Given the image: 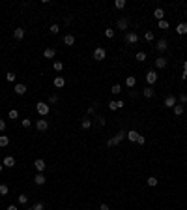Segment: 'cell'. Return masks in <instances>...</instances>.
<instances>
[{
    "mask_svg": "<svg viewBox=\"0 0 187 210\" xmlns=\"http://www.w3.org/2000/svg\"><path fill=\"white\" fill-rule=\"evenodd\" d=\"M123 137H127L126 131H118V133H116L114 137H110L109 141H107V146H118V144L122 143V139H123Z\"/></svg>",
    "mask_w": 187,
    "mask_h": 210,
    "instance_id": "obj_1",
    "label": "cell"
},
{
    "mask_svg": "<svg viewBox=\"0 0 187 210\" xmlns=\"http://www.w3.org/2000/svg\"><path fill=\"white\" fill-rule=\"evenodd\" d=\"M92 57H94V60L101 62V60H105V57H107V51H105L103 47H95V49H94V54H92Z\"/></svg>",
    "mask_w": 187,
    "mask_h": 210,
    "instance_id": "obj_2",
    "label": "cell"
},
{
    "mask_svg": "<svg viewBox=\"0 0 187 210\" xmlns=\"http://www.w3.org/2000/svg\"><path fill=\"white\" fill-rule=\"evenodd\" d=\"M36 109H38V113H39L41 116H47V115H49V103H45V101H39Z\"/></svg>",
    "mask_w": 187,
    "mask_h": 210,
    "instance_id": "obj_3",
    "label": "cell"
},
{
    "mask_svg": "<svg viewBox=\"0 0 187 210\" xmlns=\"http://www.w3.org/2000/svg\"><path fill=\"white\" fill-rule=\"evenodd\" d=\"M146 83H148L150 86H152V85H155V83H157V73L154 71V69H150V71L146 73Z\"/></svg>",
    "mask_w": 187,
    "mask_h": 210,
    "instance_id": "obj_4",
    "label": "cell"
},
{
    "mask_svg": "<svg viewBox=\"0 0 187 210\" xmlns=\"http://www.w3.org/2000/svg\"><path fill=\"white\" fill-rule=\"evenodd\" d=\"M155 49H157L159 53L169 51V41H167V39H159V41H157V45H155Z\"/></svg>",
    "mask_w": 187,
    "mask_h": 210,
    "instance_id": "obj_5",
    "label": "cell"
},
{
    "mask_svg": "<svg viewBox=\"0 0 187 210\" xmlns=\"http://www.w3.org/2000/svg\"><path fill=\"white\" fill-rule=\"evenodd\" d=\"M34 169H36L38 173H43L47 169V165H45L43 159H36V162H34Z\"/></svg>",
    "mask_w": 187,
    "mask_h": 210,
    "instance_id": "obj_6",
    "label": "cell"
},
{
    "mask_svg": "<svg viewBox=\"0 0 187 210\" xmlns=\"http://www.w3.org/2000/svg\"><path fill=\"white\" fill-rule=\"evenodd\" d=\"M36 128H38V131H45L47 128H49V120L41 118V120H38V122H36Z\"/></svg>",
    "mask_w": 187,
    "mask_h": 210,
    "instance_id": "obj_7",
    "label": "cell"
},
{
    "mask_svg": "<svg viewBox=\"0 0 187 210\" xmlns=\"http://www.w3.org/2000/svg\"><path fill=\"white\" fill-rule=\"evenodd\" d=\"M167 64H169V62H167V58H165V57H157L155 58V68L163 69V68H167Z\"/></svg>",
    "mask_w": 187,
    "mask_h": 210,
    "instance_id": "obj_8",
    "label": "cell"
},
{
    "mask_svg": "<svg viewBox=\"0 0 187 210\" xmlns=\"http://www.w3.org/2000/svg\"><path fill=\"white\" fill-rule=\"evenodd\" d=\"M126 41L133 45V43H137V41H138V36H137L135 32H127V34H126Z\"/></svg>",
    "mask_w": 187,
    "mask_h": 210,
    "instance_id": "obj_9",
    "label": "cell"
},
{
    "mask_svg": "<svg viewBox=\"0 0 187 210\" xmlns=\"http://www.w3.org/2000/svg\"><path fill=\"white\" fill-rule=\"evenodd\" d=\"M13 90H15V94H17V96H24V94H26V85L19 83V85H15V88H13Z\"/></svg>",
    "mask_w": 187,
    "mask_h": 210,
    "instance_id": "obj_10",
    "label": "cell"
},
{
    "mask_svg": "<svg viewBox=\"0 0 187 210\" xmlns=\"http://www.w3.org/2000/svg\"><path fill=\"white\" fill-rule=\"evenodd\" d=\"M34 182H36L38 186H43L45 182H47V178H45V174H43V173H38L36 176H34Z\"/></svg>",
    "mask_w": 187,
    "mask_h": 210,
    "instance_id": "obj_11",
    "label": "cell"
},
{
    "mask_svg": "<svg viewBox=\"0 0 187 210\" xmlns=\"http://www.w3.org/2000/svg\"><path fill=\"white\" fill-rule=\"evenodd\" d=\"M116 26H118V30H127L129 23H127V19H118L116 21Z\"/></svg>",
    "mask_w": 187,
    "mask_h": 210,
    "instance_id": "obj_12",
    "label": "cell"
},
{
    "mask_svg": "<svg viewBox=\"0 0 187 210\" xmlns=\"http://www.w3.org/2000/svg\"><path fill=\"white\" fill-rule=\"evenodd\" d=\"M176 32L180 34V36H185V34H187V23H180L176 26Z\"/></svg>",
    "mask_w": 187,
    "mask_h": 210,
    "instance_id": "obj_13",
    "label": "cell"
},
{
    "mask_svg": "<svg viewBox=\"0 0 187 210\" xmlns=\"http://www.w3.org/2000/svg\"><path fill=\"white\" fill-rule=\"evenodd\" d=\"M54 54H56V49H52V47H47L45 51H43V57L45 58H54Z\"/></svg>",
    "mask_w": 187,
    "mask_h": 210,
    "instance_id": "obj_14",
    "label": "cell"
},
{
    "mask_svg": "<svg viewBox=\"0 0 187 210\" xmlns=\"http://www.w3.org/2000/svg\"><path fill=\"white\" fill-rule=\"evenodd\" d=\"M13 38H15V39H23L24 38V28H21V26L15 28V30H13Z\"/></svg>",
    "mask_w": 187,
    "mask_h": 210,
    "instance_id": "obj_15",
    "label": "cell"
},
{
    "mask_svg": "<svg viewBox=\"0 0 187 210\" xmlns=\"http://www.w3.org/2000/svg\"><path fill=\"white\" fill-rule=\"evenodd\" d=\"M122 107H123V101H109L110 111H116V109H122Z\"/></svg>",
    "mask_w": 187,
    "mask_h": 210,
    "instance_id": "obj_16",
    "label": "cell"
},
{
    "mask_svg": "<svg viewBox=\"0 0 187 210\" xmlns=\"http://www.w3.org/2000/svg\"><path fill=\"white\" fill-rule=\"evenodd\" d=\"M4 167H15V158L13 156L4 158Z\"/></svg>",
    "mask_w": 187,
    "mask_h": 210,
    "instance_id": "obj_17",
    "label": "cell"
},
{
    "mask_svg": "<svg viewBox=\"0 0 187 210\" xmlns=\"http://www.w3.org/2000/svg\"><path fill=\"white\" fill-rule=\"evenodd\" d=\"M154 17H155L157 21H163V17H165V10H163V8H157V10L154 11Z\"/></svg>",
    "mask_w": 187,
    "mask_h": 210,
    "instance_id": "obj_18",
    "label": "cell"
},
{
    "mask_svg": "<svg viewBox=\"0 0 187 210\" xmlns=\"http://www.w3.org/2000/svg\"><path fill=\"white\" fill-rule=\"evenodd\" d=\"M172 109H174V115H176V116H182L183 111H185V105H174Z\"/></svg>",
    "mask_w": 187,
    "mask_h": 210,
    "instance_id": "obj_19",
    "label": "cell"
},
{
    "mask_svg": "<svg viewBox=\"0 0 187 210\" xmlns=\"http://www.w3.org/2000/svg\"><path fill=\"white\" fill-rule=\"evenodd\" d=\"M64 43L66 45H73L75 43V36H73V34H66V36H64Z\"/></svg>",
    "mask_w": 187,
    "mask_h": 210,
    "instance_id": "obj_20",
    "label": "cell"
},
{
    "mask_svg": "<svg viewBox=\"0 0 187 210\" xmlns=\"http://www.w3.org/2000/svg\"><path fill=\"white\" fill-rule=\"evenodd\" d=\"M127 139H129V141H133V143H137V139H138V131H135V130L127 131Z\"/></svg>",
    "mask_w": 187,
    "mask_h": 210,
    "instance_id": "obj_21",
    "label": "cell"
},
{
    "mask_svg": "<svg viewBox=\"0 0 187 210\" xmlns=\"http://www.w3.org/2000/svg\"><path fill=\"white\" fill-rule=\"evenodd\" d=\"M165 105H167V107H174L176 105V96H169L167 100H165Z\"/></svg>",
    "mask_w": 187,
    "mask_h": 210,
    "instance_id": "obj_22",
    "label": "cell"
},
{
    "mask_svg": "<svg viewBox=\"0 0 187 210\" xmlns=\"http://www.w3.org/2000/svg\"><path fill=\"white\" fill-rule=\"evenodd\" d=\"M64 85H66V79H64V77H56V79H54V86H56V88H62Z\"/></svg>",
    "mask_w": 187,
    "mask_h": 210,
    "instance_id": "obj_23",
    "label": "cell"
},
{
    "mask_svg": "<svg viewBox=\"0 0 187 210\" xmlns=\"http://www.w3.org/2000/svg\"><path fill=\"white\" fill-rule=\"evenodd\" d=\"M126 85H127L129 88H133V86L137 85V79H135V77H133V75H129V77H127V79H126Z\"/></svg>",
    "mask_w": 187,
    "mask_h": 210,
    "instance_id": "obj_24",
    "label": "cell"
},
{
    "mask_svg": "<svg viewBox=\"0 0 187 210\" xmlns=\"http://www.w3.org/2000/svg\"><path fill=\"white\" fill-rule=\"evenodd\" d=\"M142 94H144V98H154V88L152 86H146L142 90Z\"/></svg>",
    "mask_w": 187,
    "mask_h": 210,
    "instance_id": "obj_25",
    "label": "cell"
},
{
    "mask_svg": "<svg viewBox=\"0 0 187 210\" xmlns=\"http://www.w3.org/2000/svg\"><path fill=\"white\" fill-rule=\"evenodd\" d=\"M8 144H10V139H8V135H0V146L4 148V146H8Z\"/></svg>",
    "mask_w": 187,
    "mask_h": 210,
    "instance_id": "obj_26",
    "label": "cell"
},
{
    "mask_svg": "<svg viewBox=\"0 0 187 210\" xmlns=\"http://www.w3.org/2000/svg\"><path fill=\"white\" fill-rule=\"evenodd\" d=\"M81 126H82V130H88L90 126H92V120L90 118H82V122H81Z\"/></svg>",
    "mask_w": 187,
    "mask_h": 210,
    "instance_id": "obj_27",
    "label": "cell"
},
{
    "mask_svg": "<svg viewBox=\"0 0 187 210\" xmlns=\"http://www.w3.org/2000/svg\"><path fill=\"white\" fill-rule=\"evenodd\" d=\"M137 60H138V62H144V60H146V53H144V51H138V53H137Z\"/></svg>",
    "mask_w": 187,
    "mask_h": 210,
    "instance_id": "obj_28",
    "label": "cell"
},
{
    "mask_svg": "<svg viewBox=\"0 0 187 210\" xmlns=\"http://www.w3.org/2000/svg\"><path fill=\"white\" fill-rule=\"evenodd\" d=\"M114 6H116L118 10H123V8H126V0H116Z\"/></svg>",
    "mask_w": 187,
    "mask_h": 210,
    "instance_id": "obj_29",
    "label": "cell"
},
{
    "mask_svg": "<svg viewBox=\"0 0 187 210\" xmlns=\"http://www.w3.org/2000/svg\"><path fill=\"white\" fill-rule=\"evenodd\" d=\"M49 32H51V34H58V32H60V26H58V25H51V26H49Z\"/></svg>",
    "mask_w": 187,
    "mask_h": 210,
    "instance_id": "obj_30",
    "label": "cell"
},
{
    "mask_svg": "<svg viewBox=\"0 0 187 210\" xmlns=\"http://www.w3.org/2000/svg\"><path fill=\"white\" fill-rule=\"evenodd\" d=\"M8 191H10L8 186H6V184H0V195H8Z\"/></svg>",
    "mask_w": 187,
    "mask_h": 210,
    "instance_id": "obj_31",
    "label": "cell"
},
{
    "mask_svg": "<svg viewBox=\"0 0 187 210\" xmlns=\"http://www.w3.org/2000/svg\"><path fill=\"white\" fill-rule=\"evenodd\" d=\"M112 94H120L122 92V85H112V90H110Z\"/></svg>",
    "mask_w": 187,
    "mask_h": 210,
    "instance_id": "obj_32",
    "label": "cell"
},
{
    "mask_svg": "<svg viewBox=\"0 0 187 210\" xmlns=\"http://www.w3.org/2000/svg\"><path fill=\"white\" fill-rule=\"evenodd\" d=\"M146 182H148V186H152V188H154V186H157V178H155V176H150Z\"/></svg>",
    "mask_w": 187,
    "mask_h": 210,
    "instance_id": "obj_33",
    "label": "cell"
},
{
    "mask_svg": "<svg viewBox=\"0 0 187 210\" xmlns=\"http://www.w3.org/2000/svg\"><path fill=\"white\" fill-rule=\"evenodd\" d=\"M105 38H109V39L114 38V30H112V28H107V30H105Z\"/></svg>",
    "mask_w": 187,
    "mask_h": 210,
    "instance_id": "obj_34",
    "label": "cell"
},
{
    "mask_svg": "<svg viewBox=\"0 0 187 210\" xmlns=\"http://www.w3.org/2000/svg\"><path fill=\"white\" fill-rule=\"evenodd\" d=\"M54 69H56V71H62V69H64V64H62V62H54V66H52Z\"/></svg>",
    "mask_w": 187,
    "mask_h": 210,
    "instance_id": "obj_35",
    "label": "cell"
},
{
    "mask_svg": "<svg viewBox=\"0 0 187 210\" xmlns=\"http://www.w3.org/2000/svg\"><path fill=\"white\" fill-rule=\"evenodd\" d=\"M21 124H23V128H30V126H32V120H30V118H24Z\"/></svg>",
    "mask_w": 187,
    "mask_h": 210,
    "instance_id": "obj_36",
    "label": "cell"
},
{
    "mask_svg": "<svg viewBox=\"0 0 187 210\" xmlns=\"http://www.w3.org/2000/svg\"><path fill=\"white\" fill-rule=\"evenodd\" d=\"M144 39H146V41H152V39H154V32H146V34H144Z\"/></svg>",
    "mask_w": 187,
    "mask_h": 210,
    "instance_id": "obj_37",
    "label": "cell"
},
{
    "mask_svg": "<svg viewBox=\"0 0 187 210\" xmlns=\"http://www.w3.org/2000/svg\"><path fill=\"white\" fill-rule=\"evenodd\" d=\"M19 203L21 205H26V203H28V197H26V195H19Z\"/></svg>",
    "mask_w": 187,
    "mask_h": 210,
    "instance_id": "obj_38",
    "label": "cell"
},
{
    "mask_svg": "<svg viewBox=\"0 0 187 210\" xmlns=\"http://www.w3.org/2000/svg\"><path fill=\"white\" fill-rule=\"evenodd\" d=\"M159 28H169V21H159Z\"/></svg>",
    "mask_w": 187,
    "mask_h": 210,
    "instance_id": "obj_39",
    "label": "cell"
},
{
    "mask_svg": "<svg viewBox=\"0 0 187 210\" xmlns=\"http://www.w3.org/2000/svg\"><path fill=\"white\" fill-rule=\"evenodd\" d=\"M95 120H98V124H99V126H105V116H101V115H99V116H95Z\"/></svg>",
    "mask_w": 187,
    "mask_h": 210,
    "instance_id": "obj_40",
    "label": "cell"
},
{
    "mask_svg": "<svg viewBox=\"0 0 187 210\" xmlns=\"http://www.w3.org/2000/svg\"><path fill=\"white\" fill-rule=\"evenodd\" d=\"M6 79H8L10 83H13V81H15V73H13V71H10L8 75H6Z\"/></svg>",
    "mask_w": 187,
    "mask_h": 210,
    "instance_id": "obj_41",
    "label": "cell"
},
{
    "mask_svg": "<svg viewBox=\"0 0 187 210\" xmlns=\"http://www.w3.org/2000/svg\"><path fill=\"white\" fill-rule=\"evenodd\" d=\"M32 208H34V210H43V208H45V205H43V203H36V205H34Z\"/></svg>",
    "mask_w": 187,
    "mask_h": 210,
    "instance_id": "obj_42",
    "label": "cell"
},
{
    "mask_svg": "<svg viewBox=\"0 0 187 210\" xmlns=\"http://www.w3.org/2000/svg\"><path fill=\"white\" fill-rule=\"evenodd\" d=\"M56 101H58V96H56V94L49 96V103H51V105H52V103H56Z\"/></svg>",
    "mask_w": 187,
    "mask_h": 210,
    "instance_id": "obj_43",
    "label": "cell"
},
{
    "mask_svg": "<svg viewBox=\"0 0 187 210\" xmlns=\"http://www.w3.org/2000/svg\"><path fill=\"white\" fill-rule=\"evenodd\" d=\"M8 116H10V118H19V113H17V111H15V109H11Z\"/></svg>",
    "mask_w": 187,
    "mask_h": 210,
    "instance_id": "obj_44",
    "label": "cell"
},
{
    "mask_svg": "<svg viewBox=\"0 0 187 210\" xmlns=\"http://www.w3.org/2000/svg\"><path fill=\"white\" fill-rule=\"evenodd\" d=\"M180 101H182V105H185V103H187V94H182V96H180Z\"/></svg>",
    "mask_w": 187,
    "mask_h": 210,
    "instance_id": "obj_45",
    "label": "cell"
},
{
    "mask_svg": "<svg viewBox=\"0 0 187 210\" xmlns=\"http://www.w3.org/2000/svg\"><path fill=\"white\" fill-rule=\"evenodd\" d=\"M137 143H138V144H144V143H146V139H144V135H138V139H137Z\"/></svg>",
    "mask_w": 187,
    "mask_h": 210,
    "instance_id": "obj_46",
    "label": "cell"
},
{
    "mask_svg": "<svg viewBox=\"0 0 187 210\" xmlns=\"http://www.w3.org/2000/svg\"><path fill=\"white\" fill-rule=\"evenodd\" d=\"M0 131H6V120H0Z\"/></svg>",
    "mask_w": 187,
    "mask_h": 210,
    "instance_id": "obj_47",
    "label": "cell"
},
{
    "mask_svg": "<svg viewBox=\"0 0 187 210\" xmlns=\"http://www.w3.org/2000/svg\"><path fill=\"white\" fill-rule=\"evenodd\" d=\"M99 210H109V205H107V203H101V205H99Z\"/></svg>",
    "mask_w": 187,
    "mask_h": 210,
    "instance_id": "obj_48",
    "label": "cell"
},
{
    "mask_svg": "<svg viewBox=\"0 0 187 210\" xmlns=\"http://www.w3.org/2000/svg\"><path fill=\"white\" fill-rule=\"evenodd\" d=\"M8 210H19V208H17V205H10V206H8Z\"/></svg>",
    "mask_w": 187,
    "mask_h": 210,
    "instance_id": "obj_49",
    "label": "cell"
},
{
    "mask_svg": "<svg viewBox=\"0 0 187 210\" xmlns=\"http://www.w3.org/2000/svg\"><path fill=\"white\" fill-rule=\"evenodd\" d=\"M183 71L187 73V60H183Z\"/></svg>",
    "mask_w": 187,
    "mask_h": 210,
    "instance_id": "obj_50",
    "label": "cell"
},
{
    "mask_svg": "<svg viewBox=\"0 0 187 210\" xmlns=\"http://www.w3.org/2000/svg\"><path fill=\"white\" fill-rule=\"evenodd\" d=\"M2 169H4V163H0V173H2Z\"/></svg>",
    "mask_w": 187,
    "mask_h": 210,
    "instance_id": "obj_51",
    "label": "cell"
},
{
    "mask_svg": "<svg viewBox=\"0 0 187 210\" xmlns=\"http://www.w3.org/2000/svg\"><path fill=\"white\" fill-rule=\"evenodd\" d=\"M24 210H34V208H32V206H30V208H24Z\"/></svg>",
    "mask_w": 187,
    "mask_h": 210,
    "instance_id": "obj_52",
    "label": "cell"
}]
</instances>
